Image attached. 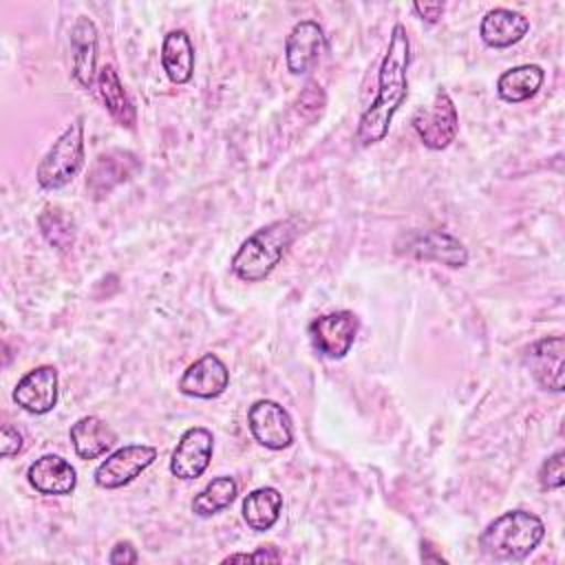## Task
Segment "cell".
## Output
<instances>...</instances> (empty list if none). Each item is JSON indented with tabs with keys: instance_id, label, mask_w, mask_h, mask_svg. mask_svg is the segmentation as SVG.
<instances>
[{
	"instance_id": "obj_22",
	"label": "cell",
	"mask_w": 565,
	"mask_h": 565,
	"mask_svg": "<svg viewBox=\"0 0 565 565\" xmlns=\"http://www.w3.org/2000/svg\"><path fill=\"white\" fill-rule=\"evenodd\" d=\"M97 88H99V97L106 106V110L110 113V117L126 128H135L137 124V110L117 75V71L108 64L99 71L97 75Z\"/></svg>"
},
{
	"instance_id": "obj_27",
	"label": "cell",
	"mask_w": 565,
	"mask_h": 565,
	"mask_svg": "<svg viewBox=\"0 0 565 565\" xmlns=\"http://www.w3.org/2000/svg\"><path fill=\"white\" fill-rule=\"evenodd\" d=\"M278 561H280V554L276 552L274 545H260L256 552L232 554L223 558V563H278Z\"/></svg>"
},
{
	"instance_id": "obj_13",
	"label": "cell",
	"mask_w": 565,
	"mask_h": 565,
	"mask_svg": "<svg viewBox=\"0 0 565 565\" xmlns=\"http://www.w3.org/2000/svg\"><path fill=\"white\" fill-rule=\"evenodd\" d=\"M57 393V369L51 364H40L18 380L11 397L22 411L44 415L55 408Z\"/></svg>"
},
{
	"instance_id": "obj_16",
	"label": "cell",
	"mask_w": 565,
	"mask_h": 565,
	"mask_svg": "<svg viewBox=\"0 0 565 565\" xmlns=\"http://www.w3.org/2000/svg\"><path fill=\"white\" fill-rule=\"evenodd\" d=\"M71 75L79 88H90L97 73V26L79 15L71 26Z\"/></svg>"
},
{
	"instance_id": "obj_21",
	"label": "cell",
	"mask_w": 565,
	"mask_h": 565,
	"mask_svg": "<svg viewBox=\"0 0 565 565\" xmlns=\"http://www.w3.org/2000/svg\"><path fill=\"white\" fill-rule=\"evenodd\" d=\"M545 79V71L539 64H521L508 68L497 79V95L508 104L532 99Z\"/></svg>"
},
{
	"instance_id": "obj_6",
	"label": "cell",
	"mask_w": 565,
	"mask_h": 565,
	"mask_svg": "<svg viewBox=\"0 0 565 565\" xmlns=\"http://www.w3.org/2000/svg\"><path fill=\"white\" fill-rule=\"evenodd\" d=\"M395 252L399 256L433 260L452 269L468 265L466 245L448 232L441 230H408L397 236Z\"/></svg>"
},
{
	"instance_id": "obj_12",
	"label": "cell",
	"mask_w": 565,
	"mask_h": 565,
	"mask_svg": "<svg viewBox=\"0 0 565 565\" xmlns=\"http://www.w3.org/2000/svg\"><path fill=\"white\" fill-rule=\"evenodd\" d=\"M212 452H214V435L205 426H192L179 437L172 450L170 472L183 481L196 479L207 470L212 461Z\"/></svg>"
},
{
	"instance_id": "obj_28",
	"label": "cell",
	"mask_w": 565,
	"mask_h": 565,
	"mask_svg": "<svg viewBox=\"0 0 565 565\" xmlns=\"http://www.w3.org/2000/svg\"><path fill=\"white\" fill-rule=\"evenodd\" d=\"M22 450V435L18 428L11 424H2V435H0V455L2 457H13Z\"/></svg>"
},
{
	"instance_id": "obj_17",
	"label": "cell",
	"mask_w": 565,
	"mask_h": 565,
	"mask_svg": "<svg viewBox=\"0 0 565 565\" xmlns=\"http://www.w3.org/2000/svg\"><path fill=\"white\" fill-rule=\"evenodd\" d=\"M26 479L35 492L49 497L71 494L77 486L75 468L60 455H42L35 459L26 470Z\"/></svg>"
},
{
	"instance_id": "obj_7",
	"label": "cell",
	"mask_w": 565,
	"mask_h": 565,
	"mask_svg": "<svg viewBox=\"0 0 565 565\" xmlns=\"http://www.w3.org/2000/svg\"><path fill=\"white\" fill-rule=\"evenodd\" d=\"M360 331V320L353 311H331L309 324V340L313 349L327 360H342Z\"/></svg>"
},
{
	"instance_id": "obj_9",
	"label": "cell",
	"mask_w": 565,
	"mask_h": 565,
	"mask_svg": "<svg viewBox=\"0 0 565 565\" xmlns=\"http://www.w3.org/2000/svg\"><path fill=\"white\" fill-rule=\"evenodd\" d=\"M247 428H249L252 437L269 450H282L294 444L291 417L274 399H256L249 406Z\"/></svg>"
},
{
	"instance_id": "obj_14",
	"label": "cell",
	"mask_w": 565,
	"mask_h": 565,
	"mask_svg": "<svg viewBox=\"0 0 565 565\" xmlns=\"http://www.w3.org/2000/svg\"><path fill=\"white\" fill-rule=\"evenodd\" d=\"M230 386V371L216 353H203L194 360L179 380V391L188 397L214 399Z\"/></svg>"
},
{
	"instance_id": "obj_8",
	"label": "cell",
	"mask_w": 565,
	"mask_h": 565,
	"mask_svg": "<svg viewBox=\"0 0 565 565\" xmlns=\"http://www.w3.org/2000/svg\"><path fill=\"white\" fill-rule=\"evenodd\" d=\"M157 459V448L148 444H128L113 450L93 472V479L104 490H117L137 479Z\"/></svg>"
},
{
	"instance_id": "obj_24",
	"label": "cell",
	"mask_w": 565,
	"mask_h": 565,
	"mask_svg": "<svg viewBox=\"0 0 565 565\" xmlns=\"http://www.w3.org/2000/svg\"><path fill=\"white\" fill-rule=\"evenodd\" d=\"M236 494H238V486H236L234 477H227V475L214 477L199 494H194L192 512L201 519L214 516L221 510H225L227 505H232Z\"/></svg>"
},
{
	"instance_id": "obj_4",
	"label": "cell",
	"mask_w": 565,
	"mask_h": 565,
	"mask_svg": "<svg viewBox=\"0 0 565 565\" xmlns=\"http://www.w3.org/2000/svg\"><path fill=\"white\" fill-rule=\"evenodd\" d=\"M84 117L77 115L40 159L35 179L44 190H60L71 183L84 166Z\"/></svg>"
},
{
	"instance_id": "obj_3",
	"label": "cell",
	"mask_w": 565,
	"mask_h": 565,
	"mask_svg": "<svg viewBox=\"0 0 565 565\" xmlns=\"http://www.w3.org/2000/svg\"><path fill=\"white\" fill-rule=\"evenodd\" d=\"M545 536L543 521L527 510H510L497 516L479 534V547L494 561H523Z\"/></svg>"
},
{
	"instance_id": "obj_10",
	"label": "cell",
	"mask_w": 565,
	"mask_h": 565,
	"mask_svg": "<svg viewBox=\"0 0 565 565\" xmlns=\"http://www.w3.org/2000/svg\"><path fill=\"white\" fill-rule=\"evenodd\" d=\"M139 168L141 161L137 159V154L128 150H106L93 161L86 177V190L95 201H99L108 196L117 185L130 181L139 172Z\"/></svg>"
},
{
	"instance_id": "obj_25",
	"label": "cell",
	"mask_w": 565,
	"mask_h": 565,
	"mask_svg": "<svg viewBox=\"0 0 565 565\" xmlns=\"http://www.w3.org/2000/svg\"><path fill=\"white\" fill-rule=\"evenodd\" d=\"M40 232L49 245L68 252L75 245V221L60 207H46L38 218Z\"/></svg>"
},
{
	"instance_id": "obj_19",
	"label": "cell",
	"mask_w": 565,
	"mask_h": 565,
	"mask_svg": "<svg viewBox=\"0 0 565 565\" xmlns=\"http://www.w3.org/2000/svg\"><path fill=\"white\" fill-rule=\"evenodd\" d=\"M73 450L79 459H97L106 452H110L117 444V433L113 430V426L97 417V415H86L79 417L71 430H68Z\"/></svg>"
},
{
	"instance_id": "obj_11",
	"label": "cell",
	"mask_w": 565,
	"mask_h": 565,
	"mask_svg": "<svg viewBox=\"0 0 565 565\" xmlns=\"http://www.w3.org/2000/svg\"><path fill=\"white\" fill-rule=\"evenodd\" d=\"M327 53V35L316 20H300L285 40V62L291 75L309 73Z\"/></svg>"
},
{
	"instance_id": "obj_1",
	"label": "cell",
	"mask_w": 565,
	"mask_h": 565,
	"mask_svg": "<svg viewBox=\"0 0 565 565\" xmlns=\"http://www.w3.org/2000/svg\"><path fill=\"white\" fill-rule=\"evenodd\" d=\"M408 64H411L408 31L402 22H395L388 38V49L377 71V95L371 102V106L362 113L355 130V141L362 148L375 146L386 137L395 113L408 97Z\"/></svg>"
},
{
	"instance_id": "obj_26",
	"label": "cell",
	"mask_w": 565,
	"mask_h": 565,
	"mask_svg": "<svg viewBox=\"0 0 565 565\" xmlns=\"http://www.w3.org/2000/svg\"><path fill=\"white\" fill-rule=\"evenodd\" d=\"M565 452L558 448L554 450L539 468V483L543 490H561L565 483Z\"/></svg>"
},
{
	"instance_id": "obj_2",
	"label": "cell",
	"mask_w": 565,
	"mask_h": 565,
	"mask_svg": "<svg viewBox=\"0 0 565 565\" xmlns=\"http://www.w3.org/2000/svg\"><path fill=\"white\" fill-rule=\"evenodd\" d=\"M300 227L296 218H278L249 234L232 258V271L245 282L265 280L296 241Z\"/></svg>"
},
{
	"instance_id": "obj_30",
	"label": "cell",
	"mask_w": 565,
	"mask_h": 565,
	"mask_svg": "<svg viewBox=\"0 0 565 565\" xmlns=\"http://www.w3.org/2000/svg\"><path fill=\"white\" fill-rule=\"evenodd\" d=\"M413 11L428 24H437L446 11V4L444 2H415L413 4Z\"/></svg>"
},
{
	"instance_id": "obj_20",
	"label": "cell",
	"mask_w": 565,
	"mask_h": 565,
	"mask_svg": "<svg viewBox=\"0 0 565 565\" xmlns=\"http://www.w3.org/2000/svg\"><path fill=\"white\" fill-rule=\"evenodd\" d=\"M161 64L172 84H188L194 73V44L183 29L168 31L161 44Z\"/></svg>"
},
{
	"instance_id": "obj_15",
	"label": "cell",
	"mask_w": 565,
	"mask_h": 565,
	"mask_svg": "<svg viewBox=\"0 0 565 565\" xmlns=\"http://www.w3.org/2000/svg\"><path fill=\"white\" fill-rule=\"evenodd\" d=\"M563 362H565V340L561 335L541 338L525 351V366L530 369L536 384L545 391H563Z\"/></svg>"
},
{
	"instance_id": "obj_18",
	"label": "cell",
	"mask_w": 565,
	"mask_h": 565,
	"mask_svg": "<svg viewBox=\"0 0 565 565\" xmlns=\"http://www.w3.org/2000/svg\"><path fill=\"white\" fill-rule=\"evenodd\" d=\"M527 31L530 18L505 7L490 9L479 24V35L490 49H508L512 44H519L527 35Z\"/></svg>"
},
{
	"instance_id": "obj_5",
	"label": "cell",
	"mask_w": 565,
	"mask_h": 565,
	"mask_svg": "<svg viewBox=\"0 0 565 565\" xmlns=\"http://www.w3.org/2000/svg\"><path fill=\"white\" fill-rule=\"evenodd\" d=\"M411 126L426 148H448L459 130V115L448 90L437 88L426 104L417 106V110L411 117Z\"/></svg>"
},
{
	"instance_id": "obj_29",
	"label": "cell",
	"mask_w": 565,
	"mask_h": 565,
	"mask_svg": "<svg viewBox=\"0 0 565 565\" xmlns=\"http://www.w3.org/2000/svg\"><path fill=\"white\" fill-rule=\"evenodd\" d=\"M139 561V554L130 541H119L108 554V563L113 565H132Z\"/></svg>"
},
{
	"instance_id": "obj_23",
	"label": "cell",
	"mask_w": 565,
	"mask_h": 565,
	"mask_svg": "<svg viewBox=\"0 0 565 565\" xmlns=\"http://www.w3.org/2000/svg\"><path fill=\"white\" fill-rule=\"evenodd\" d=\"M280 510L282 494L271 486L256 488L243 499V519L254 532L271 530L280 516Z\"/></svg>"
}]
</instances>
